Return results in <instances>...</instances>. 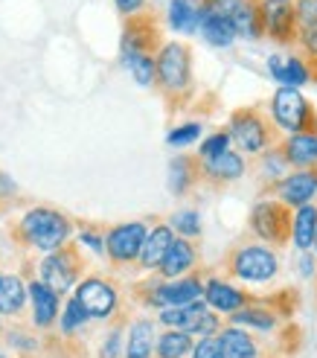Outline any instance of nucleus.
<instances>
[{
    "instance_id": "15",
    "label": "nucleus",
    "mask_w": 317,
    "mask_h": 358,
    "mask_svg": "<svg viewBox=\"0 0 317 358\" xmlns=\"http://www.w3.org/2000/svg\"><path fill=\"white\" fill-rule=\"evenodd\" d=\"M268 76L279 85V87H294L300 91L303 85L311 82V67L300 52H274L268 56Z\"/></svg>"
},
{
    "instance_id": "35",
    "label": "nucleus",
    "mask_w": 317,
    "mask_h": 358,
    "mask_svg": "<svg viewBox=\"0 0 317 358\" xmlns=\"http://www.w3.org/2000/svg\"><path fill=\"white\" fill-rule=\"evenodd\" d=\"M87 320H91V317L84 315V309L79 306V300H76V297H70V300H67V306H64V312L59 315V327H61L64 338H70V335H76L79 329H84Z\"/></svg>"
},
{
    "instance_id": "39",
    "label": "nucleus",
    "mask_w": 317,
    "mask_h": 358,
    "mask_svg": "<svg viewBox=\"0 0 317 358\" xmlns=\"http://www.w3.org/2000/svg\"><path fill=\"white\" fill-rule=\"evenodd\" d=\"M297 6V27L317 29V0H294Z\"/></svg>"
},
{
    "instance_id": "13",
    "label": "nucleus",
    "mask_w": 317,
    "mask_h": 358,
    "mask_svg": "<svg viewBox=\"0 0 317 358\" xmlns=\"http://www.w3.org/2000/svg\"><path fill=\"white\" fill-rule=\"evenodd\" d=\"M274 199L288 210L314 204L317 199V166L314 169H291L286 178L274 184Z\"/></svg>"
},
{
    "instance_id": "47",
    "label": "nucleus",
    "mask_w": 317,
    "mask_h": 358,
    "mask_svg": "<svg viewBox=\"0 0 317 358\" xmlns=\"http://www.w3.org/2000/svg\"><path fill=\"white\" fill-rule=\"evenodd\" d=\"M0 332H3V315H0Z\"/></svg>"
},
{
    "instance_id": "10",
    "label": "nucleus",
    "mask_w": 317,
    "mask_h": 358,
    "mask_svg": "<svg viewBox=\"0 0 317 358\" xmlns=\"http://www.w3.org/2000/svg\"><path fill=\"white\" fill-rule=\"evenodd\" d=\"M73 297L79 300V306L91 320H108L119 309V289L111 280L96 277V274L82 277L73 289Z\"/></svg>"
},
{
    "instance_id": "29",
    "label": "nucleus",
    "mask_w": 317,
    "mask_h": 358,
    "mask_svg": "<svg viewBox=\"0 0 317 358\" xmlns=\"http://www.w3.org/2000/svg\"><path fill=\"white\" fill-rule=\"evenodd\" d=\"M198 35H201V38H204L209 47H216V50H227V47L236 44V32H233L230 21H224V17L207 12V9H204V15H201Z\"/></svg>"
},
{
    "instance_id": "17",
    "label": "nucleus",
    "mask_w": 317,
    "mask_h": 358,
    "mask_svg": "<svg viewBox=\"0 0 317 358\" xmlns=\"http://www.w3.org/2000/svg\"><path fill=\"white\" fill-rule=\"evenodd\" d=\"M201 300H204L213 312H221V315H233V312H239L242 306H248V303H251L248 292H242L239 285L227 282V280H221V277L204 280V297H201Z\"/></svg>"
},
{
    "instance_id": "6",
    "label": "nucleus",
    "mask_w": 317,
    "mask_h": 358,
    "mask_svg": "<svg viewBox=\"0 0 317 358\" xmlns=\"http://www.w3.org/2000/svg\"><path fill=\"white\" fill-rule=\"evenodd\" d=\"M227 271L242 282H271L279 274V257L268 245H239L227 257Z\"/></svg>"
},
{
    "instance_id": "48",
    "label": "nucleus",
    "mask_w": 317,
    "mask_h": 358,
    "mask_svg": "<svg viewBox=\"0 0 317 358\" xmlns=\"http://www.w3.org/2000/svg\"><path fill=\"white\" fill-rule=\"evenodd\" d=\"M314 254H317V239H314Z\"/></svg>"
},
{
    "instance_id": "21",
    "label": "nucleus",
    "mask_w": 317,
    "mask_h": 358,
    "mask_svg": "<svg viewBox=\"0 0 317 358\" xmlns=\"http://www.w3.org/2000/svg\"><path fill=\"white\" fill-rule=\"evenodd\" d=\"M291 169H314L317 166V131H300L288 134L279 143Z\"/></svg>"
},
{
    "instance_id": "27",
    "label": "nucleus",
    "mask_w": 317,
    "mask_h": 358,
    "mask_svg": "<svg viewBox=\"0 0 317 358\" xmlns=\"http://www.w3.org/2000/svg\"><path fill=\"white\" fill-rule=\"evenodd\" d=\"M27 306V282L17 274H0V315L17 317Z\"/></svg>"
},
{
    "instance_id": "34",
    "label": "nucleus",
    "mask_w": 317,
    "mask_h": 358,
    "mask_svg": "<svg viewBox=\"0 0 317 358\" xmlns=\"http://www.w3.org/2000/svg\"><path fill=\"white\" fill-rule=\"evenodd\" d=\"M169 227H172V234L175 236H181V239H198L201 236V213L198 210H178V213H172L169 216V222H166Z\"/></svg>"
},
{
    "instance_id": "24",
    "label": "nucleus",
    "mask_w": 317,
    "mask_h": 358,
    "mask_svg": "<svg viewBox=\"0 0 317 358\" xmlns=\"http://www.w3.org/2000/svg\"><path fill=\"white\" fill-rule=\"evenodd\" d=\"M201 181V172H198V157H189V155H175L169 160V175H166V184L172 195H186L192 187Z\"/></svg>"
},
{
    "instance_id": "18",
    "label": "nucleus",
    "mask_w": 317,
    "mask_h": 358,
    "mask_svg": "<svg viewBox=\"0 0 317 358\" xmlns=\"http://www.w3.org/2000/svg\"><path fill=\"white\" fill-rule=\"evenodd\" d=\"M198 268V248L192 245L189 239H181L175 236L166 257L161 262V268H157V274H161L163 280H178V277H186Z\"/></svg>"
},
{
    "instance_id": "25",
    "label": "nucleus",
    "mask_w": 317,
    "mask_h": 358,
    "mask_svg": "<svg viewBox=\"0 0 317 358\" xmlns=\"http://www.w3.org/2000/svg\"><path fill=\"white\" fill-rule=\"evenodd\" d=\"M314 239H317V204L297 207L291 213V236H288V242L297 250H314Z\"/></svg>"
},
{
    "instance_id": "4",
    "label": "nucleus",
    "mask_w": 317,
    "mask_h": 358,
    "mask_svg": "<svg viewBox=\"0 0 317 358\" xmlns=\"http://www.w3.org/2000/svg\"><path fill=\"white\" fill-rule=\"evenodd\" d=\"M271 120L286 137L300 131H317V114L311 102L294 87H277L271 96Z\"/></svg>"
},
{
    "instance_id": "7",
    "label": "nucleus",
    "mask_w": 317,
    "mask_h": 358,
    "mask_svg": "<svg viewBox=\"0 0 317 358\" xmlns=\"http://www.w3.org/2000/svg\"><path fill=\"white\" fill-rule=\"evenodd\" d=\"M227 134H230V146H236L239 155H251L259 157L265 149H271V129L268 120L262 117L259 108H239L230 117V125H227Z\"/></svg>"
},
{
    "instance_id": "9",
    "label": "nucleus",
    "mask_w": 317,
    "mask_h": 358,
    "mask_svg": "<svg viewBox=\"0 0 317 358\" xmlns=\"http://www.w3.org/2000/svg\"><path fill=\"white\" fill-rule=\"evenodd\" d=\"M251 234L265 245H286L291 236V210L277 199H262L251 210Z\"/></svg>"
},
{
    "instance_id": "37",
    "label": "nucleus",
    "mask_w": 317,
    "mask_h": 358,
    "mask_svg": "<svg viewBox=\"0 0 317 358\" xmlns=\"http://www.w3.org/2000/svg\"><path fill=\"white\" fill-rule=\"evenodd\" d=\"M126 324H114L111 327V332L105 335V341H102V347H99V355L96 358H122V350H126Z\"/></svg>"
},
{
    "instance_id": "49",
    "label": "nucleus",
    "mask_w": 317,
    "mask_h": 358,
    "mask_svg": "<svg viewBox=\"0 0 317 358\" xmlns=\"http://www.w3.org/2000/svg\"><path fill=\"white\" fill-rule=\"evenodd\" d=\"M0 358H6V355H3V352H0Z\"/></svg>"
},
{
    "instance_id": "32",
    "label": "nucleus",
    "mask_w": 317,
    "mask_h": 358,
    "mask_svg": "<svg viewBox=\"0 0 317 358\" xmlns=\"http://www.w3.org/2000/svg\"><path fill=\"white\" fill-rule=\"evenodd\" d=\"M119 59L140 87H154V52H122Z\"/></svg>"
},
{
    "instance_id": "5",
    "label": "nucleus",
    "mask_w": 317,
    "mask_h": 358,
    "mask_svg": "<svg viewBox=\"0 0 317 358\" xmlns=\"http://www.w3.org/2000/svg\"><path fill=\"white\" fill-rule=\"evenodd\" d=\"M82 254L79 245H64L52 254H44L38 262V280L47 285L50 292H56L59 297H64L67 292L76 289V282L82 280Z\"/></svg>"
},
{
    "instance_id": "36",
    "label": "nucleus",
    "mask_w": 317,
    "mask_h": 358,
    "mask_svg": "<svg viewBox=\"0 0 317 358\" xmlns=\"http://www.w3.org/2000/svg\"><path fill=\"white\" fill-rule=\"evenodd\" d=\"M201 134H204L201 122H184V125H178V129H172L166 134V143L172 149H186V146H192V143H198Z\"/></svg>"
},
{
    "instance_id": "1",
    "label": "nucleus",
    "mask_w": 317,
    "mask_h": 358,
    "mask_svg": "<svg viewBox=\"0 0 317 358\" xmlns=\"http://www.w3.org/2000/svg\"><path fill=\"white\" fill-rule=\"evenodd\" d=\"M70 236H73V222L56 207H29L12 227V239L17 245L41 250V254H52L70 245Z\"/></svg>"
},
{
    "instance_id": "31",
    "label": "nucleus",
    "mask_w": 317,
    "mask_h": 358,
    "mask_svg": "<svg viewBox=\"0 0 317 358\" xmlns=\"http://www.w3.org/2000/svg\"><path fill=\"white\" fill-rule=\"evenodd\" d=\"M230 327H242V329H259V332H271L277 327V315L271 309L262 306H242L239 312L230 315Z\"/></svg>"
},
{
    "instance_id": "20",
    "label": "nucleus",
    "mask_w": 317,
    "mask_h": 358,
    "mask_svg": "<svg viewBox=\"0 0 317 358\" xmlns=\"http://www.w3.org/2000/svg\"><path fill=\"white\" fill-rule=\"evenodd\" d=\"M172 239H175V234H172V227H169L166 222L149 227L146 242H143V250H140V257H137L140 271L154 274L157 268H161V262H163V257H166V250H169Z\"/></svg>"
},
{
    "instance_id": "40",
    "label": "nucleus",
    "mask_w": 317,
    "mask_h": 358,
    "mask_svg": "<svg viewBox=\"0 0 317 358\" xmlns=\"http://www.w3.org/2000/svg\"><path fill=\"white\" fill-rule=\"evenodd\" d=\"M6 341H9V347L21 350V352H35V350H38V341H35V335H29V332H24V329H9V332H6Z\"/></svg>"
},
{
    "instance_id": "16",
    "label": "nucleus",
    "mask_w": 317,
    "mask_h": 358,
    "mask_svg": "<svg viewBox=\"0 0 317 358\" xmlns=\"http://www.w3.org/2000/svg\"><path fill=\"white\" fill-rule=\"evenodd\" d=\"M198 172L209 184H233L248 175V164H244V155H239L236 149H224L213 157H198Z\"/></svg>"
},
{
    "instance_id": "26",
    "label": "nucleus",
    "mask_w": 317,
    "mask_h": 358,
    "mask_svg": "<svg viewBox=\"0 0 317 358\" xmlns=\"http://www.w3.org/2000/svg\"><path fill=\"white\" fill-rule=\"evenodd\" d=\"M216 335H219V344H221V358H256L259 355V347L248 329L224 327Z\"/></svg>"
},
{
    "instance_id": "11",
    "label": "nucleus",
    "mask_w": 317,
    "mask_h": 358,
    "mask_svg": "<svg viewBox=\"0 0 317 358\" xmlns=\"http://www.w3.org/2000/svg\"><path fill=\"white\" fill-rule=\"evenodd\" d=\"M149 234V224L146 222H122L105 230V254L117 268H126V265H137V257L143 250Z\"/></svg>"
},
{
    "instance_id": "2",
    "label": "nucleus",
    "mask_w": 317,
    "mask_h": 358,
    "mask_svg": "<svg viewBox=\"0 0 317 358\" xmlns=\"http://www.w3.org/2000/svg\"><path fill=\"white\" fill-rule=\"evenodd\" d=\"M154 87L172 102L192 94V50L184 41H163L154 52Z\"/></svg>"
},
{
    "instance_id": "12",
    "label": "nucleus",
    "mask_w": 317,
    "mask_h": 358,
    "mask_svg": "<svg viewBox=\"0 0 317 358\" xmlns=\"http://www.w3.org/2000/svg\"><path fill=\"white\" fill-rule=\"evenodd\" d=\"M262 32L279 47H294L297 41V6L294 0H256Z\"/></svg>"
},
{
    "instance_id": "44",
    "label": "nucleus",
    "mask_w": 317,
    "mask_h": 358,
    "mask_svg": "<svg viewBox=\"0 0 317 358\" xmlns=\"http://www.w3.org/2000/svg\"><path fill=\"white\" fill-rule=\"evenodd\" d=\"M17 184L12 181V175H6V172H0V207H12L15 201H17Z\"/></svg>"
},
{
    "instance_id": "19",
    "label": "nucleus",
    "mask_w": 317,
    "mask_h": 358,
    "mask_svg": "<svg viewBox=\"0 0 317 358\" xmlns=\"http://www.w3.org/2000/svg\"><path fill=\"white\" fill-rule=\"evenodd\" d=\"M27 297H29V306H32V327L38 329H50L52 324L59 320V294L50 292L41 280H29L27 282Z\"/></svg>"
},
{
    "instance_id": "14",
    "label": "nucleus",
    "mask_w": 317,
    "mask_h": 358,
    "mask_svg": "<svg viewBox=\"0 0 317 358\" xmlns=\"http://www.w3.org/2000/svg\"><path fill=\"white\" fill-rule=\"evenodd\" d=\"M161 24L154 15H131L126 17L122 27V41H119V56L122 52H157L161 50Z\"/></svg>"
},
{
    "instance_id": "46",
    "label": "nucleus",
    "mask_w": 317,
    "mask_h": 358,
    "mask_svg": "<svg viewBox=\"0 0 317 358\" xmlns=\"http://www.w3.org/2000/svg\"><path fill=\"white\" fill-rule=\"evenodd\" d=\"M114 6L122 17H131V15H140L146 6V0H114Z\"/></svg>"
},
{
    "instance_id": "23",
    "label": "nucleus",
    "mask_w": 317,
    "mask_h": 358,
    "mask_svg": "<svg viewBox=\"0 0 317 358\" xmlns=\"http://www.w3.org/2000/svg\"><path fill=\"white\" fill-rule=\"evenodd\" d=\"M154 338H157V332H154L152 317L131 320V327L126 332V350H122V358H152Z\"/></svg>"
},
{
    "instance_id": "3",
    "label": "nucleus",
    "mask_w": 317,
    "mask_h": 358,
    "mask_svg": "<svg viewBox=\"0 0 317 358\" xmlns=\"http://www.w3.org/2000/svg\"><path fill=\"white\" fill-rule=\"evenodd\" d=\"M134 297L143 303L149 309H169V306H186V303H196L204 297V280L192 271L186 277L178 280H149V282H140L134 289Z\"/></svg>"
},
{
    "instance_id": "33",
    "label": "nucleus",
    "mask_w": 317,
    "mask_h": 358,
    "mask_svg": "<svg viewBox=\"0 0 317 358\" xmlns=\"http://www.w3.org/2000/svg\"><path fill=\"white\" fill-rule=\"evenodd\" d=\"M259 172H262V178H265L268 184H277L279 178H286V175L291 172V166H288L283 149L271 146V149L262 152V155H259Z\"/></svg>"
},
{
    "instance_id": "45",
    "label": "nucleus",
    "mask_w": 317,
    "mask_h": 358,
    "mask_svg": "<svg viewBox=\"0 0 317 358\" xmlns=\"http://www.w3.org/2000/svg\"><path fill=\"white\" fill-rule=\"evenodd\" d=\"M300 277H306V280H311V277H317V254L314 250H300Z\"/></svg>"
},
{
    "instance_id": "22",
    "label": "nucleus",
    "mask_w": 317,
    "mask_h": 358,
    "mask_svg": "<svg viewBox=\"0 0 317 358\" xmlns=\"http://www.w3.org/2000/svg\"><path fill=\"white\" fill-rule=\"evenodd\" d=\"M204 15L201 0H169L166 3V27L178 35H196Z\"/></svg>"
},
{
    "instance_id": "42",
    "label": "nucleus",
    "mask_w": 317,
    "mask_h": 358,
    "mask_svg": "<svg viewBox=\"0 0 317 358\" xmlns=\"http://www.w3.org/2000/svg\"><path fill=\"white\" fill-rule=\"evenodd\" d=\"M201 3H204L207 12H213V15L224 17V21H230V15L242 6V0H201Z\"/></svg>"
},
{
    "instance_id": "30",
    "label": "nucleus",
    "mask_w": 317,
    "mask_h": 358,
    "mask_svg": "<svg viewBox=\"0 0 317 358\" xmlns=\"http://www.w3.org/2000/svg\"><path fill=\"white\" fill-rule=\"evenodd\" d=\"M196 347V338L181 329H166L154 338V355L157 358H186Z\"/></svg>"
},
{
    "instance_id": "8",
    "label": "nucleus",
    "mask_w": 317,
    "mask_h": 358,
    "mask_svg": "<svg viewBox=\"0 0 317 358\" xmlns=\"http://www.w3.org/2000/svg\"><path fill=\"white\" fill-rule=\"evenodd\" d=\"M157 320L166 327V329H181L189 332L192 338H209L221 329V320L219 315L207 306L204 300L196 303H186V306H169L157 312Z\"/></svg>"
},
{
    "instance_id": "38",
    "label": "nucleus",
    "mask_w": 317,
    "mask_h": 358,
    "mask_svg": "<svg viewBox=\"0 0 317 358\" xmlns=\"http://www.w3.org/2000/svg\"><path fill=\"white\" fill-rule=\"evenodd\" d=\"M224 149H230V134L227 131H216L201 140L198 146V157H213V155H221Z\"/></svg>"
},
{
    "instance_id": "43",
    "label": "nucleus",
    "mask_w": 317,
    "mask_h": 358,
    "mask_svg": "<svg viewBox=\"0 0 317 358\" xmlns=\"http://www.w3.org/2000/svg\"><path fill=\"white\" fill-rule=\"evenodd\" d=\"M79 245L91 248L94 254H105V234H99L96 227H82L79 230Z\"/></svg>"
},
{
    "instance_id": "41",
    "label": "nucleus",
    "mask_w": 317,
    "mask_h": 358,
    "mask_svg": "<svg viewBox=\"0 0 317 358\" xmlns=\"http://www.w3.org/2000/svg\"><path fill=\"white\" fill-rule=\"evenodd\" d=\"M192 358H221V344H219V335H209V338H201V341L192 347L189 352Z\"/></svg>"
},
{
    "instance_id": "28",
    "label": "nucleus",
    "mask_w": 317,
    "mask_h": 358,
    "mask_svg": "<svg viewBox=\"0 0 317 358\" xmlns=\"http://www.w3.org/2000/svg\"><path fill=\"white\" fill-rule=\"evenodd\" d=\"M230 27L236 32V41L244 38V41H259L265 38L262 32V21H259V6L256 0H242V6L230 15Z\"/></svg>"
}]
</instances>
